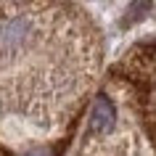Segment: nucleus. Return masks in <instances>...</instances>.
Wrapping results in <instances>:
<instances>
[{
  "mask_svg": "<svg viewBox=\"0 0 156 156\" xmlns=\"http://www.w3.org/2000/svg\"><path fill=\"white\" fill-rule=\"evenodd\" d=\"M32 37V21L27 16H13L0 27V53L3 56H13L24 48Z\"/></svg>",
  "mask_w": 156,
  "mask_h": 156,
  "instance_id": "1",
  "label": "nucleus"
},
{
  "mask_svg": "<svg viewBox=\"0 0 156 156\" xmlns=\"http://www.w3.org/2000/svg\"><path fill=\"white\" fill-rule=\"evenodd\" d=\"M116 122V108L114 103L106 98V95H98V98L93 101V111H90V130L93 132H108L114 127Z\"/></svg>",
  "mask_w": 156,
  "mask_h": 156,
  "instance_id": "2",
  "label": "nucleus"
},
{
  "mask_svg": "<svg viewBox=\"0 0 156 156\" xmlns=\"http://www.w3.org/2000/svg\"><path fill=\"white\" fill-rule=\"evenodd\" d=\"M27 156H50V154H48V151H45V148H37V151H29V154H27Z\"/></svg>",
  "mask_w": 156,
  "mask_h": 156,
  "instance_id": "3",
  "label": "nucleus"
}]
</instances>
